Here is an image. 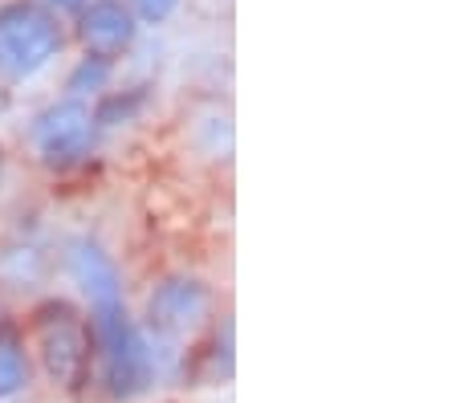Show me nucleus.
<instances>
[{"instance_id": "f257e3e1", "label": "nucleus", "mask_w": 456, "mask_h": 403, "mask_svg": "<svg viewBox=\"0 0 456 403\" xmlns=\"http://www.w3.org/2000/svg\"><path fill=\"white\" fill-rule=\"evenodd\" d=\"M90 338H94V363H98V383L114 403L139 399L147 387L155 383V363L147 351L142 330L131 322L126 302L90 310Z\"/></svg>"}, {"instance_id": "ddd939ff", "label": "nucleus", "mask_w": 456, "mask_h": 403, "mask_svg": "<svg viewBox=\"0 0 456 403\" xmlns=\"http://www.w3.org/2000/svg\"><path fill=\"white\" fill-rule=\"evenodd\" d=\"M0 175H4V155H0Z\"/></svg>"}, {"instance_id": "f03ea898", "label": "nucleus", "mask_w": 456, "mask_h": 403, "mask_svg": "<svg viewBox=\"0 0 456 403\" xmlns=\"http://www.w3.org/2000/svg\"><path fill=\"white\" fill-rule=\"evenodd\" d=\"M28 334H33V351H37L41 367H45L49 383L77 391L90 379L94 338H90V322L82 318L77 306H69L61 298L41 302L28 314Z\"/></svg>"}, {"instance_id": "9d476101", "label": "nucleus", "mask_w": 456, "mask_h": 403, "mask_svg": "<svg viewBox=\"0 0 456 403\" xmlns=\"http://www.w3.org/2000/svg\"><path fill=\"white\" fill-rule=\"evenodd\" d=\"M110 74H114V61H110V58H98V53H86V58L74 66V74H69V82H66L69 98H82V94H98V90H106V82H110Z\"/></svg>"}, {"instance_id": "1a4fd4ad", "label": "nucleus", "mask_w": 456, "mask_h": 403, "mask_svg": "<svg viewBox=\"0 0 456 403\" xmlns=\"http://www.w3.org/2000/svg\"><path fill=\"white\" fill-rule=\"evenodd\" d=\"M142 106H147V86H131L123 94H106L90 118H94V126H123L139 115Z\"/></svg>"}, {"instance_id": "0eeeda50", "label": "nucleus", "mask_w": 456, "mask_h": 403, "mask_svg": "<svg viewBox=\"0 0 456 403\" xmlns=\"http://www.w3.org/2000/svg\"><path fill=\"white\" fill-rule=\"evenodd\" d=\"M69 273H74V281L82 286L86 298H90V310L123 302V278H118L114 261L98 249L94 240H74V249H69Z\"/></svg>"}, {"instance_id": "9b49d317", "label": "nucleus", "mask_w": 456, "mask_h": 403, "mask_svg": "<svg viewBox=\"0 0 456 403\" xmlns=\"http://www.w3.org/2000/svg\"><path fill=\"white\" fill-rule=\"evenodd\" d=\"M134 4V17L147 20V25H163L171 12L180 9V0H131Z\"/></svg>"}, {"instance_id": "6e6552de", "label": "nucleus", "mask_w": 456, "mask_h": 403, "mask_svg": "<svg viewBox=\"0 0 456 403\" xmlns=\"http://www.w3.org/2000/svg\"><path fill=\"white\" fill-rule=\"evenodd\" d=\"M33 379V363H28V346L17 326L0 322V403L17 399Z\"/></svg>"}, {"instance_id": "39448f33", "label": "nucleus", "mask_w": 456, "mask_h": 403, "mask_svg": "<svg viewBox=\"0 0 456 403\" xmlns=\"http://www.w3.org/2000/svg\"><path fill=\"white\" fill-rule=\"evenodd\" d=\"M90 143H94V118L82 98L53 102L33 118V147H37L41 164L57 167V172L82 164L90 155Z\"/></svg>"}, {"instance_id": "f8f14e48", "label": "nucleus", "mask_w": 456, "mask_h": 403, "mask_svg": "<svg viewBox=\"0 0 456 403\" xmlns=\"http://www.w3.org/2000/svg\"><path fill=\"white\" fill-rule=\"evenodd\" d=\"M45 9L53 12V9H77L82 12V0H45Z\"/></svg>"}, {"instance_id": "7ed1b4c3", "label": "nucleus", "mask_w": 456, "mask_h": 403, "mask_svg": "<svg viewBox=\"0 0 456 403\" xmlns=\"http://www.w3.org/2000/svg\"><path fill=\"white\" fill-rule=\"evenodd\" d=\"M61 25L41 0H9L0 4V74L33 77L57 58Z\"/></svg>"}, {"instance_id": "423d86ee", "label": "nucleus", "mask_w": 456, "mask_h": 403, "mask_svg": "<svg viewBox=\"0 0 456 403\" xmlns=\"http://www.w3.org/2000/svg\"><path fill=\"white\" fill-rule=\"evenodd\" d=\"M134 33V12L118 0H94V4H82L77 12V37H82L86 53H98V58H118L123 49H131Z\"/></svg>"}, {"instance_id": "20e7f679", "label": "nucleus", "mask_w": 456, "mask_h": 403, "mask_svg": "<svg viewBox=\"0 0 456 403\" xmlns=\"http://www.w3.org/2000/svg\"><path fill=\"white\" fill-rule=\"evenodd\" d=\"M212 310V289L200 278L188 273H175V278H163L147 298V326L159 343H183L188 334H196L200 322L208 318Z\"/></svg>"}]
</instances>
